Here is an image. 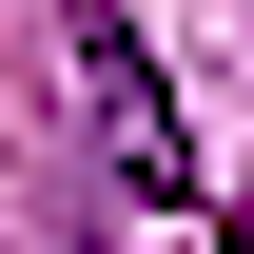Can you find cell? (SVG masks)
<instances>
[{
	"mask_svg": "<svg viewBox=\"0 0 254 254\" xmlns=\"http://www.w3.org/2000/svg\"><path fill=\"white\" fill-rule=\"evenodd\" d=\"M59 39H78V98H98V157H118L137 195H195V118H176L157 39H137L118 0H59Z\"/></svg>",
	"mask_w": 254,
	"mask_h": 254,
	"instance_id": "1",
	"label": "cell"
},
{
	"mask_svg": "<svg viewBox=\"0 0 254 254\" xmlns=\"http://www.w3.org/2000/svg\"><path fill=\"white\" fill-rule=\"evenodd\" d=\"M215 254H254V235H235V215H215Z\"/></svg>",
	"mask_w": 254,
	"mask_h": 254,
	"instance_id": "2",
	"label": "cell"
},
{
	"mask_svg": "<svg viewBox=\"0 0 254 254\" xmlns=\"http://www.w3.org/2000/svg\"><path fill=\"white\" fill-rule=\"evenodd\" d=\"M59 254H98V235H59Z\"/></svg>",
	"mask_w": 254,
	"mask_h": 254,
	"instance_id": "3",
	"label": "cell"
}]
</instances>
